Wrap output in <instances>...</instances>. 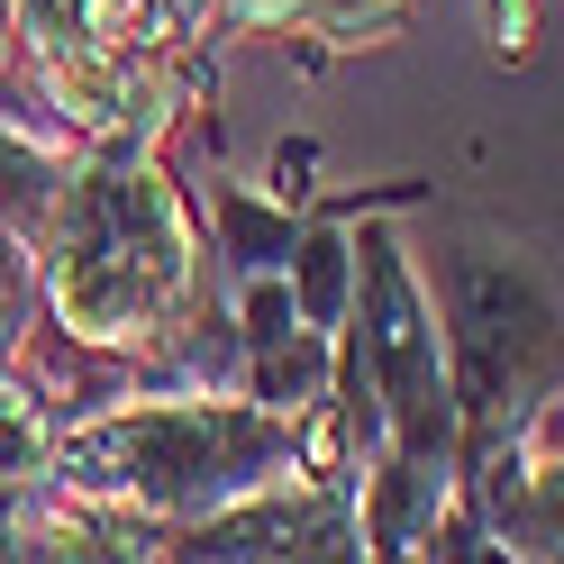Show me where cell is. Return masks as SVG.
<instances>
[{
	"instance_id": "1",
	"label": "cell",
	"mask_w": 564,
	"mask_h": 564,
	"mask_svg": "<svg viewBox=\"0 0 564 564\" xmlns=\"http://www.w3.org/2000/svg\"><path fill=\"white\" fill-rule=\"evenodd\" d=\"M46 474L164 528L173 546V528L301 482V446H292V419L246 392H173V401H128L55 429Z\"/></svg>"
},
{
	"instance_id": "2",
	"label": "cell",
	"mask_w": 564,
	"mask_h": 564,
	"mask_svg": "<svg viewBox=\"0 0 564 564\" xmlns=\"http://www.w3.org/2000/svg\"><path fill=\"white\" fill-rule=\"evenodd\" d=\"M446 356H455L465 474H474L564 382V319H555L546 282L501 246H455L446 256Z\"/></svg>"
},
{
	"instance_id": "3",
	"label": "cell",
	"mask_w": 564,
	"mask_h": 564,
	"mask_svg": "<svg viewBox=\"0 0 564 564\" xmlns=\"http://www.w3.org/2000/svg\"><path fill=\"white\" fill-rule=\"evenodd\" d=\"M346 346L373 373V401L392 419L382 455H465V419H455V356H446V319L419 282L410 246L392 228H365L356 246V310H346Z\"/></svg>"
},
{
	"instance_id": "4",
	"label": "cell",
	"mask_w": 564,
	"mask_h": 564,
	"mask_svg": "<svg viewBox=\"0 0 564 564\" xmlns=\"http://www.w3.org/2000/svg\"><path fill=\"white\" fill-rule=\"evenodd\" d=\"M474 510L491 519L501 555H564V401H538L528 429L465 474Z\"/></svg>"
},
{
	"instance_id": "5",
	"label": "cell",
	"mask_w": 564,
	"mask_h": 564,
	"mask_svg": "<svg viewBox=\"0 0 564 564\" xmlns=\"http://www.w3.org/2000/svg\"><path fill=\"white\" fill-rule=\"evenodd\" d=\"M200 200H209V228H219V256H228L237 282L246 273H292V246H301V209L292 200H256L237 173H219Z\"/></svg>"
},
{
	"instance_id": "6",
	"label": "cell",
	"mask_w": 564,
	"mask_h": 564,
	"mask_svg": "<svg viewBox=\"0 0 564 564\" xmlns=\"http://www.w3.org/2000/svg\"><path fill=\"white\" fill-rule=\"evenodd\" d=\"M292 301L310 328H346V310H356V237H346L337 209H310L301 219V246H292Z\"/></svg>"
},
{
	"instance_id": "7",
	"label": "cell",
	"mask_w": 564,
	"mask_h": 564,
	"mask_svg": "<svg viewBox=\"0 0 564 564\" xmlns=\"http://www.w3.org/2000/svg\"><path fill=\"white\" fill-rule=\"evenodd\" d=\"M209 28H228V37H273V28H301V0H209Z\"/></svg>"
},
{
	"instance_id": "8",
	"label": "cell",
	"mask_w": 564,
	"mask_h": 564,
	"mask_svg": "<svg viewBox=\"0 0 564 564\" xmlns=\"http://www.w3.org/2000/svg\"><path fill=\"white\" fill-rule=\"evenodd\" d=\"M482 19H491V46H501V64H519V55H538L546 0H482Z\"/></svg>"
},
{
	"instance_id": "9",
	"label": "cell",
	"mask_w": 564,
	"mask_h": 564,
	"mask_svg": "<svg viewBox=\"0 0 564 564\" xmlns=\"http://www.w3.org/2000/svg\"><path fill=\"white\" fill-rule=\"evenodd\" d=\"M310 173H319V147H310V137H282L273 147V200L310 209Z\"/></svg>"
}]
</instances>
